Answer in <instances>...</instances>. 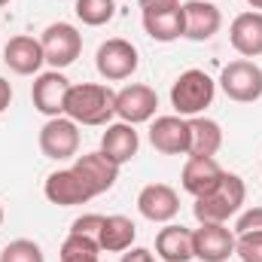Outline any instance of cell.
I'll return each instance as SVG.
<instances>
[{"instance_id":"1","label":"cell","mask_w":262,"mask_h":262,"mask_svg":"<svg viewBox=\"0 0 262 262\" xmlns=\"http://www.w3.org/2000/svg\"><path fill=\"white\" fill-rule=\"evenodd\" d=\"M64 116L76 125H110L116 116V92L101 82H79L70 85L64 101Z\"/></svg>"},{"instance_id":"2","label":"cell","mask_w":262,"mask_h":262,"mask_svg":"<svg viewBox=\"0 0 262 262\" xmlns=\"http://www.w3.org/2000/svg\"><path fill=\"white\" fill-rule=\"evenodd\" d=\"M244 198H247L244 180H241L238 174H229V171H226L223 180H220V186H216L213 192L195 198L192 213H195L198 223H229V220L241 210Z\"/></svg>"},{"instance_id":"3","label":"cell","mask_w":262,"mask_h":262,"mask_svg":"<svg viewBox=\"0 0 262 262\" xmlns=\"http://www.w3.org/2000/svg\"><path fill=\"white\" fill-rule=\"evenodd\" d=\"M213 95H216V82L204 73V70H183L174 85H171V107L177 110V116L183 119H192L201 116L210 104H213Z\"/></svg>"},{"instance_id":"4","label":"cell","mask_w":262,"mask_h":262,"mask_svg":"<svg viewBox=\"0 0 262 262\" xmlns=\"http://www.w3.org/2000/svg\"><path fill=\"white\" fill-rule=\"evenodd\" d=\"M220 89L226 92L229 101L238 104H253L262 98V67L250 58L229 61L220 73Z\"/></svg>"},{"instance_id":"5","label":"cell","mask_w":262,"mask_h":262,"mask_svg":"<svg viewBox=\"0 0 262 262\" xmlns=\"http://www.w3.org/2000/svg\"><path fill=\"white\" fill-rule=\"evenodd\" d=\"M40 46H43V58L46 64H52V70H61V67H70L79 52H82V34L67 25V21H55L43 31L40 37Z\"/></svg>"},{"instance_id":"6","label":"cell","mask_w":262,"mask_h":262,"mask_svg":"<svg viewBox=\"0 0 262 262\" xmlns=\"http://www.w3.org/2000/svg\"><path fill=\"white\" fill-rule=\"evenodd\" d=\"M140 64V55L134 49V43L122 40V37H113V40H104L95 52V67L98 73L107 79V82H119V79H128L131 73Z\"/></svg>"},{"instance_id":"7","label":"cell","mask_w":262,"mask_h":262,"mask_svg":"<svg viewBox=\"0 0 262 262\" xmlns=\"http://www.w3.org/2000/svg\"><path fill=\"white\" fill-rule=\"evenodd\" d=\"M73 174L82 180V186L89 189V195H104L116 186L119 180V165L113 159H107L101 149L98 152H85L73 162Z\"/></svg>"},{"instance_id":"8","label":"cell","mask_w":262,"mask_h":262,"mask_svg":"<svg viewBox=\"0 0 262 262\" xmlns=\"http://www.w3.org/2000/svg\"><path fill=\"white\" fill-rule=\"evenodd\" d=\"M192 253L201 262H226L235 256V232L226 223H198L192 232Z\"/></svg>"},{"instance_id":"9","label":"cell","mask_w":262,"mask_h":262,"mask_svg":"<svg viewBox=\"0 0 262 262\" xmlns=\"http://www.w3.org/2000/svg\"><path fill=\"white\" fill-rule=\"evenodd\" d=\"M67 92H70V79H67L61 70H46V73H37L34 85H31V101H34V110L55 119V116H64V101Z\"/></svg>"},{"instance_id":"10","label":"cell","mask_w":262,"mask_h":262,"mask_svg":"<svg viewBox=\"0 0 262 262\" xmlns=\"http://www.w3.org/2000/svg\"><path fill=\"white\" fill-rule=\"evenodd\" d=\"M156 107H159V95H156V89H149L143 82H131V85L116 92V116H119V122H128V125L149 122L156 116Z\"/></svg>"},{"instance_id":"11","label":"cell","mask_w":262,"mask_h":262,"mask_svg":"<svg viewBox=\"0 0 262 262\" xmlns=\"http://www.w3.org/2000/svg\"><path fill=\"white\" fill-rule=\"evenodd\" d=\"M40 149L46 159H70L79 149V125L67 116H55L40 128Z\"/></svg>"},{"instance_id":"12","label":"cell","mask_w":262,"mask_h":262,"mask_svg":"<svg viewBox=\"0 0 262 262\" xmlns=\"http://www.w3.org/2000/svg\"><path fill=\"white\" fill-rule=\"evenodd\" d=\"M137 210L149 223H171L180 213V195L168 183H149L137 195Z\"/></svg>"},{"instance_id":"13","label":"cell","mask_w":262,"mask_h":262,"mask_svg":"<svg viewBox=\"0 0 262 262\" xmlns=\"http://www.w3.org/2000/svg\"><path fill=\"white\" fill-rule=\"evenodd\" d=\"M149 143L162 156H183L189 149V119H183V116H159L149 125Z\"/></svg>"},{"instance_id":"14","label":"cell","mask_w":262,"mask_h":262,"mask_svg":"<svg viewBox=\"0 0 262 262\" xmlns=\"http://www.w3.org/2000/svg\"><path fill=\"white\" fill-rule=\"evenodd\" d=\"M220 25H223V15L210 0H186L183 3V37L186 40L204 43L220 31Z\"/></svg>"},{"instance_id":"15","label":"cell","mask_w":262,"mask_h":262,"mask_svg":"<svg viewBox=\"0 0 262 262\" xmlns=\"http://www.w3.org/2000/svg\"><path fill=\"white\" fill-rule=\"evenodd\" d=\"M3 61L18 76H34V73H40V67L46 64L40 40H34L28 34H18V37H12L3 46Z\"/></svg>"},{"instance_id":"16","label":"cell","mask_w":262,"mask_h":262,"mask_svg":"<svg viewBox=\"0 0 262 262\" xmlns=\"http://www.w3.org/2000/svg\"><path fill=\"white\" fill-rule=\"evenodd\" d=\"M223 168L216 159H201V156H189L186 165H183V174H180V183L183 189L189 192L192 198H201L207 192H213L223 180Z\"/></svg>"},{"instance_id":"17","label":"cell","mask_w":262,"mask_h":262,"mask_svg":"<svg viewBox=\"0 0 262 262\" xmlns=\"http://www.w3.org/2000/svg\"><path fill=\"white\" fill-rule=\"evenodd\" d=\"M229 40H232V49L238 55L259 58L262 55V12L250 9V12L235 15V21L229 28Z\"/></svg>"},{"instance_id":"18","label":"cell","mask_w":262,"mask_h":262,"mask_svg":"<svg viewBox=\"0 0 262 262\" xmlns=\"http://www.w3.org/2000/svg\"><path fill=\"white\" fill-rule=\"evenodd\" d=\"M137 149H140V137H137L134 125H128V122H110V125H104L101 152L107 159H113L119 168L137 156Z\"/></svg>"},{"instance_id":"19","label":"cell","mask_w":262,"mask_h":262,"mask_svg":"<svg viewBox=\"0 0 262 262\" xmlns=\"http://www.w3.org/2000/svg\"><path fill=\"white\" fill-rule=\"evenodd\" d=\"M43 192H46V198H49L52 204H58V207H73V204H85V201H92L89 189H85L82 180L73 174V168L49 174Z\"/></svg>"},{"instance_id":"20","label":"cell","mask_w":262,"mask_h":262,"mask_svg":"<svg viewBox=\"0 0 262 262\" xmlns=\"http://www.w3.org/2000/svg\"><path fill=\"white\" fill-rule=\"evenodd\" d=\"M156 256H162L165 262L195 259V253H192V232H189L186 226L168 223V226L156 235Z\"/></svg>"},{"instance_id":"21","label":"cell","mask_w":262,"mask_h":262,"mask_svg":"<svg viewBox=\"0 0 262 262\" xmlns=\"http://www.w3.org/2000/svg\"><path fill=\"white\" fill-rule=\"evenodd\" d=\"M223 146V128L220 122L207 119V116H192L189 119V149L186 156H201V159H213Z\"/></svg>"},{"instance_id":"22","label":"cell","mask_w":262,"mask_h":262,"mask_svg":"<svg viewBox=\"0 0 262 262\" xmlns=\"http://www.w3.org/2000/svg\"><path fill=\"white\" fill-rule=\"evenodd\" d=\"M137 238V226L131 223L128 216L122 213H113V216H104L101 223V232H98V247L107 250V253H125Z\"/></svg>"},{"instance_id":"23","label":"cell","mask_w":262,"mask_h":262,"mask_svg":"<svg viewBox=\"0 0 262 262\" xmlns=\"http://www.w3.org/2000/svg\"><path fill=\"white\" fill-rule=\"evenodd\" d=\"M143 31L156 43H174L183 37V3L174 9H159V12H143Z\"/></svg>"},{"instance_id":"24","label":"cell","mask_w":262,"mask_h":262,"mask_svg":"<svg viewBox=\"0 0 262 262\" xmlns=\"http://www.w3.org/2000/svg\"><path fill=\"white\" fill-rule=\"evenodd\" d=\"M61 262H101V247L95 238L70 232L61 244Z\"/></svg>"},{"instance_id":"25","label":"cell","mask_w":262,"mask_h":262,"mask_svg":"<svg viewBox=\"0 0 262 262\" xmlns=\"http://www.w3.org/2000/svg\"><path fill=\"white\" fill-rule=\"evenodd\" d=\"M73 12H76V18H79L82 25L101 28V25L113 21V15H116V0H76Z\"/></svg>"},{"instance_id":"26","label":"cell","mask_w":262,"mask_h":262,"mask_svg":"<svg viewBox=\"0 0 262 262\" xmlns=\"http://www.w3.org/2000/svg\"><path fill=\"white\" fill-rule=\"evenodd\" d=\"M0 262H46V256H43V250H40L37 241L18 238V241H9L0 250Z\"/></svg>"},{"instance_id":"27","label":"cell","mask_w":262,"mask_h":262,"mask_svg":"<svg viewBox=\"0 0 262 262\" xmlns=\"http://www.w3.org/2000/svg\"><path fill=\"white\" fill-rule=\"evenodd\" d=\"M235 256L241 262H262V232L235 235Z\"/></svg>"},{"instance_id":"28","label":"cell","mask_w":262,"mask_h":262,"mask_svg":"<svg viewBox=\"0 0 262 262\" xmlns=\"http://www.w3.org/2000/svg\"><path fill=\"white\" fill-rule=\"evenodd\" d=\"M101 223H104V216H101V213H82V216H76V220H73L70 232H76V235H85V238H95V241H98Z\"/></svg>"},{"instance_id":"29","label":"cell","mask_w":262,"mask_h":262,"mask_svg":"<svg viewBox=\"0 0 262 262\" xmlns=\"http://www.w3.org/2000/svg\"><path fill=\"white\" fill-rule=\"evenodd\" d=\"M247 232H262V207H250L238 216L235 235H247Z\"/></svg>"},{"instance_id":"30","label":"cell","mask_w":262,"mask_h":262,"mask_svg":"<svg viewBox=\"0 0 262 262\" xmlns=\"http://www.w3.org/2000/svg\"><path fill=\"white\" fill-rule=\"evenodd\" d=\"M122 262H156V256H152V250H146V247H128V250L122 253Z\"/></svg>"},{"instance_id":"31","label":"cell","mask_w":262,"mask_h":262,"mask_svg":"<svg viewBox=\"0 0 262 262\" xmlns=\"http://www.w3.org/2000/svg\"><path fill=\"white\" fill-rule=\"evenodd\" d=\"M180 0H140V12H159V9H174Z\"/></svg>"},{"instance_id":"32","label":"cell","mask_w":262,"mask_h":262,"mask_svg":"<svg viewBox=\"0 0 262 262\" xmlns=\"http://www.w3.org/2000/svg\"><path fill=\"white\" fill-rule=\"evenodd\" d=\"M9 104H12V89H9V82L0 76V113H3Z\"/></svg>"},{"instance_id":"33","label":"cell","mask_w":262,"mask_h":262,"mask_svg":"<svg viewBox=\"0 0 262 262\" xmlns=\"http://www.w3.org/2000/svg\"><path fill=\"white\" fill-rule=\"evenodd\" d=\"M247 3H250V6H253L256 12H259V9H262V0H247Z\"/></svg>"},{"instance_id":"34","label":"cell","mask_w":262,"mask_h":262,"mask_svg":"<svg viewBox=\"0 0 262 262\" xmlns=\"http://www.w3.org/2000/svg\"><path fill=\"white\" fill-rule=\"evenodd\" d=\"M0 226H3V204H0Z\"/></svg>"},{"instance_id":"35","label":"cell","mask_w":262,"mask_h":262,"mask_svg":"<svg viewBox=\"0 0 262 262\" xmlns=\"http://www.w3.org/2000/svg\"><path fill=\"white\" fill-rule=\"evenodd\" d=\"M6 3H9V0H0V6H6Z\"/></svg>"}]
</instances>
